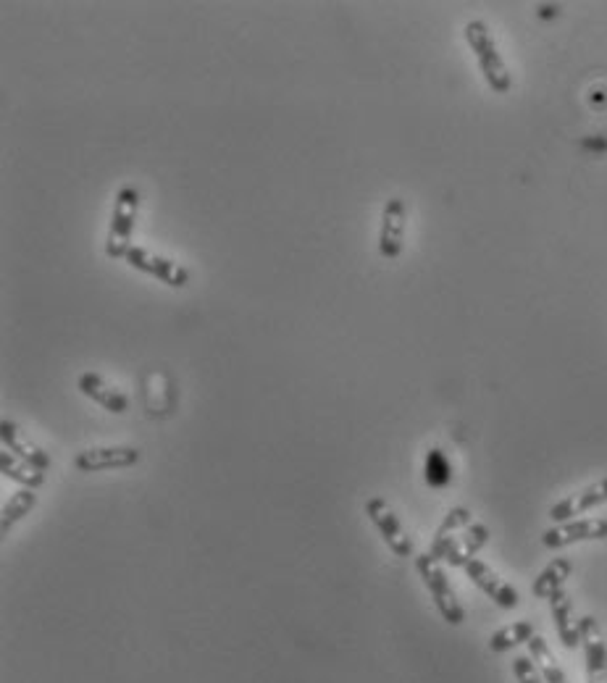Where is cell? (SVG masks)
Returning a JSON list of instances; mask_svg holds the SVG:
<instances>
[{
    "label": "cell",
    "mask_w": 607,
    "mask_h": 683,
    "mask_svg": "<svg viewBox=\"0 0 607 683\" xmlns=\"http://www.w3.org/2000/svg\"><path fill=\"white\" fill-rule=\"evenodd\" d=\"M542 16H558V6H544Z\"/></svg>",
    "instance_id": "25"
},
{
    "label": "cell",
    "mask_w": 607,
    "mask_h": 683,
    "mask_svg": "<svg viewBox=\"0 0 607 683\" xmlns=\"http://www.w3.org/2000/svg\"><path fill=\"white\" fill-rule=\"evenodd\" d=\"M77 387H79V392L87 397V400L98 402L100 408H106L108 413H116V416H121V413H127L129 410V397L124 395L121 389L106 384V381H103V376L82 374L77 381Z\"/></svg>",
    "instance_id": "14"
},
{
    "label": "cell",
    "mask_w": 607,
    "mask_h": 683,
    "mask_svg": "<svg viewBox=\"0 0 607 683\" xmlns=\"http://www.w3.org/2000/svg\"><path fill=\"white\" fill-rule=\"evenodd\" d=\"M37 505L35 489H19L14 497H8V502L3 505V513H0V531L3 536H8V531L14 529L16 523L22 521L24 515H29Z\"/></svg>",
    "instance_id": "20"
},
{
    "label": "cell",
    "mask_w": 607,
    "mask_h": 683,
    "mask_svg": "<svg viewBox=\"0 0 607 683\" xmlns=\"http://www.w3.org/2000/svg\"><path fill=\"white\" fill-rule=\"evenodd\" d=\"M416 571L418 576H421V581H424L426 589H429L431 599H434V605H437L442 620L450 623V626H460V623L466 620V610L460 605L458 594H455V589L450 586V578L442 571V565H439L437 560H431L429 552H424V555L416 557Z\"/></svg>",
    "instance_id": "3"
},
{
    "label": "cell",
    "mask_w": 607,
    "mask_h": 683,
    "mask_svg": "<svg viewBox=\"0 0 607 683\" xmlns=\"http://www.w3.org/2000/svg\"><path fill=\"white\" fill-rule=\"evenodd\" d=\"M0 473L24 489H40L45 484V473L35 471L32 465H27L8 450H0Z\"/></svg>",
    "instance_id": "18"
},
{
    "label": "cell",
    "mask_w": 607,
    "mask_h": 683,
    "mask_svg": "<svg viewBox=\"0 0 607 683\" xmlns=\"http://www.w3.org/2000/svg\"><path fill=\"white\" fill-rule=\"evenodd\" d=\"M137 213H140V192L135 187H121L113 200L111 226H108L106 237V255L108 258H127L132 250V232H135Z\"/></svg>",
    "instance_id": "2"
},
{
    "label": "cell",
    "mask_w": 607,
    "mask_h": 683,
    "mask_svg": "<svg viewBox=\"0 0 607 683\" xmlns=\"http://www.w3.org/2000/svg\"><path fill=\"white\" fill-rule=\"evenodd\" d=\"M529 655H531V660L537 662V668L544 676V681L568 683V676L563 673V668L558 665V660H555V655H552V649L547 647V641H544L542 636H534V639L529 641Z\"/></svg>",
    "instance_id": "21"
},
{
    "label": "cell",
    "mask_w": 607,
    "mask_h": 683,
    "mask_svg": "<svg viewBox=\"0 0 607 683\" xmlns=\"http://www.w3.org/2000/svg\"><path fill=\"white\" fill-rule=\"evenodd\" d=\"M573 573V560L571 557H555L531 584V594L537 599H550L552 594L560 592L565 586V581L571 578Z\"/></svg>",
    "instance_id": "17"
},
{
    "label": "cell",
    "mask_w": 607,
    "mask_h": 683,
    "mask_svg": "<svg viewBox=\"0 0 607 683\" xmlns=\"http://www.w3.org/2000/svg\"><path fill=\"white\" fill-rule=\"evenodd\" d=\"M140 463V450L137 447H127V444H116V447H90L82 450L74 458L82 473H100L113 471V468H132Z\"/></svg>",
    "instance_id": "8"
},
{
    "label": "cell",
    "mask_w": 607,
    "mask_h": 683,
    "mask_svg": "<svg viewBox=\"0 0 607 683\" xmlns=\"http://www.w3.org/2000/svg\"><path fill=\"white\" fill-rule=\"evenodd\" d=\"M550 613L555 620V631H558L560 641L565 649H576L581 644V620L573 618V602L565 589L552 594L550 599Z\"/></svg>",
    "instance_id": "15"
},
{
    "label": "cell",
    "mask_w": 607,
    "mask_h": 683,
    "mask_svg": "<svg viewBox=\"0 0 607 683\" xmlns=\"http://www.w3.org/2000/svg\"><path fill=\"white\" fill-rule=\"evenodd\" d=\"M581 649L586 660V683H607V647L597 618H581Z\"/></svg>",
    "instance_id": "9"
},
{
    "label": "cell",
    "mask_w": 607,
    "mask_h": 683,
    "mask_svg": "<svg viewBox=\"0 0 607 683\" xmlns=\"http://www.w3.org/2000/svg\"><path fill=\"white\" fill-rule=\"evenodd\" d=\"M124 261L132 268H137V271H142V274L156 276L158 282H163L166 287L182 289L190 284V271L182 263H177L174 258H166L161 253H150L145 247H132Z\"/></svg>",
    "instance_id": "4"
},
{
    "label": "cell",
    "mask_w": 607,
    "mask_h": 683,
    "mask_svg": "<svg viewBox=\"0 0 607 683\" xmlns=\"http://www.w3.org/2000/svg\"><path fill=\"white\" fill-rule=\"evenodd\" d=\"M463 571H466V576L471 578L473 584L479 586L481 592L487 594V597L492 599L497 607H502V610H513V607H518V602H521L516 589H513L508 581H502V578L497 576L487 563H481V560H471Z\"/></svg>",
    "instance_id": "11"
},
{
    "label": "cell",
    "mask_w": 607,
    "mask_h": 683,
    "mask_svg": "<svg viewBox=\"0 0 607 683\" xmlns=\"http://www.w3.org/2000/svg\"><path fill=\"white\" fill-rule=\"evenodd\" d=\"M463 37H466L468 48L473 50V56L479 61V69L484 74V82L492 87V92L497 95H505L513 87V77H510V69L502 58L500 48H497V40L492 35V29L487 27V22L481 19H473L463 29Z\"/></svg>",
    "instance_id": "1"
},
{
    "label": "cell",
    "mask_w": 607,
    "mask_h": 683,
    "mask_svg": "<svg viewBox=\"0 0 607 683\" xmlns=\"http://www.w3.org/2000/svg\"><path fill=\"white\" fill-rule=\"evenodd\" d=\"M487 542V526H484V523H471V526H466V529L455 536V542H452L450 552H447L445 563H450L452 568H466V565L471 563V560H476V555L487 547Z\"/></svg>",
    "instance_id": "13"
},
{
    "label": "cell",
    "mask_w": 607,
    "mask_h": 683,
    "mask_svg": "<svg viewBox=\"0 0 607 683\" xmlns=\"http://www.w3.org/2000/svg\"><path fill=\"white\" fill-rule=\"evenodd\" d=\"M424 481L431 489H445V486L452 484V463L445 455V450L434 447V450L426 452Z\"/></svg>",
    "instance_id": "22"
},
{
    "label": "cell",
    "mask_w": 607,
    "mask_h": 683,
    "mask_svg": "<svg viewBox=\"0 0 607 683\" xmlns=\"http://www.w3.org/2000/svg\"><path fill=\"white\" fill-rule=\"evenodd\" d=\"M607 539V518H584V521L555 523L542 534V544L547 550H563L579 542H600Z\"/></svg>",
    "instance_id": "6"
},
{
    "label": "cell",
    "mask_w": 607,
    "mask_h": 683,
    "mask_svg": "<svg viewBox=\"0 0 607 683\" xmlns=\"http://www.w3.org/2000/svg\"><path fill=\"white\" fill-rule=\"evenodd\" d=\"M584 148H589V150H607V140H584L581 142Z\"/></svg>",
    "instance_id": "24"
},
{
    "label": "cell",
    "mask_w": 607,
    "mask_h": 683,
    "mask_svg": "<svg viewBox=\"0 0 607 683\" xmlns=\"http://www.w3.org/2000/svg\"><path fill=\"white\" fill-rule=\"evenodd\" d=\"M405 226H408V208L400 198L387 200L382 213V229H379V255L387 261H395L403 255Z\"/></svg>",
    "instance_id": "7"
},
{
    "label": "cell",
    "mask_w": 607,
    "mask_h": 683,
    "mask_svg": "<svg viewBox=\"0 0 607 683\" xmlns=\"http://www.w3.org/2000/svg\"><path fill=\"white\" fill-rule=\"evenodd\" d=\"M366 515L371 518V523L376 526L379 536L384 539L389 550L395 552L397 557H410L413 555V539L408 536V531L403 529V523L395 515V510L387 505V500L382 497H371L366 502Z\"/></svg>",
    "instance_id": "5"
},
{
    "label": "cell",
    "mask_w": 607,
    "mask_h": 683,
    "mask_svg": "<svg viewBox=\"0 0 607 683\" xmlns=\"http://www.w3.org/2000/svg\"><path fill=\"white\" fill-rule=\"evenodd\" d=\"M534 636H537L534 623H531V620H518V623H510V626L495 631L492 639H489V649H492L495 655H502V652L516 649L518 644H529Z\"/></svg>",
    "instance_id": "19"
},
{
    "label": "cell",
    "mask_w": 607,
    "mask_h": 683,
    "mask_svg": "<svg viewBox=\"0 0 607 683\" xmlns=\"http://www.w3.org/2000/svg\"><path fill=\"white\" fill-rule=\"evenodd\" d=\"M513 676H516L518 683H547L542 673H539L537 662L523 655L513 660Z\"/></svg>",
    "instance_id": "23"
},
{
    "label": "cell",
    "mask_w": 607,
    "mask_h": 683,
    "mask_svg": "<svg viewBox=\"0 0 607 683\" xmlns=\"http://www.w3.org/2000/svg\"><path fill=\"white\" fill-rule=\"evenodd\" d=\"M466 526H471V510H468V507H452L450 513L445 515V521L439 523L437 534H434V542H431L429 547L431 560L442 563L447 557V552H450L452 542H455V536L466 529Z\"/></svg>",
    "instance_id": "16"
},
{
    "label": "cell",
    "mask_w": 607,
    "mask_h": 683,
    "mask_svg": "<svg viewBox=\"0 0 607 683\" xmlns=\"http://www.w3.org/2000/svg\"><path fill=\"white\" fill-rule=\"evenodd\" d=\"M607 502V479L594 481L586 489L576 494H568L565 500L555 502L550 507V521L552 523H565V521H576V515H584L594 507H600Z\"/></svg>",
    "instance_id": "10"
},
{
    "label": "cell",
    "mask_w": 607,
    "mask_h": 683,
    "mask_svg": "<svg viewBox=\"0 0 607 683\" xmlns=\"http://www.w3.org/2000/svg\"><path fill=\"white\" fill-rule=\"evenodd\" d=\"M0 442H3V450H8L11 455H16V458L24 460L27 465H32L35 471H50V465L53 463H50L48 452H45L43 447H37L35 442H29L16 423L0 421Z\"/></svg>",
    "instance_id": "12"
}]
</instances>
